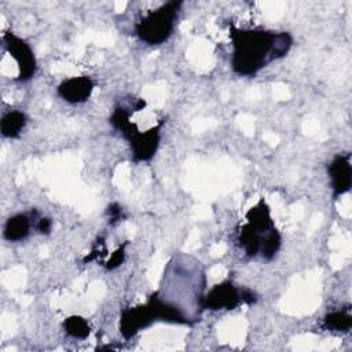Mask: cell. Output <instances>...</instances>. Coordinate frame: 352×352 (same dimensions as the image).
<instances>
[{"label": "cell", "instance_id": "cell-8", "mask_svg": "<svg viewBox=\"0 0 352 352\" xmlns=\"http://www.w3.org/2000/svg\"><path fill=\"white\" fill-rule=\"evenodd\" d=\"M154 322V316L148 304L125 308L120 318V333L125 340L135 337L140 330L146 329Z\"/></svg>", "mask_w": 352, "mask_h": 352}, {"label": "cell", "instance_id": "cell-3", "mask_svg": "<svg viewBox=\"0 0 352 352\" xmlns=\"http://www.w3.org/2000/svg\"><path fill=\"white\" fill-rule=\"evenodd\" d=\"M274 230L275 226L271 219L270 208L261 199L246 213V224L242 226L238 234L239 246L249 257H256L261 253L268 235Z\"/></svg>", "mask_w": 352, "mask_h": 352}, {"label": "cell", "instance_id": "cell-4", "mask_svg": "<svg viewBox=\"0 0 352 352\" xmlns=\"http://www.w3.org/2000/svg\"><path fill=\"white\" fill-rule=\"evenodd\" d=\"M243 289L236 287L231 280L214 285L205 296L199 298L201 309L231 311L243 302Z\"/></svg>", "mask_w": 352, "mask_h": 352}, {"label": "cell", "instance_id": "cell-7", "mask_svg": "<svg viewBox=\"0 0 352 352\" xmlns=\"http://www.w3.org/2000/svg\"><path fill=\"white\" fill-rule=\"evenodd\" d=\"M327 175L330 179V187H331L334 199L348 192L352 184L351 154L349 153L336 154L330 161V164L327 165Z\"/></svg>", "mask_w": 352, "mask_h": 352}, {"label": "cell", "instance_id": "cell-1", "mask_svg": "<svg viewBox=\"0 0 352 352\" xmlns=\"http://www.w3.org/2000/svg\"><path fill=\"white\" fill-rule=\"evenodd\" d=\"M232 41L231 69L238 76L253 77L268 63L286 56L293 45L287 32L261 28H230Z\"/></svg>", "mask_w": 352, "mask_h": 352}, {"label": "cell", "instance_id": "cell-15", "mask_svg": "<svg viewBox=\"0 0 352 352\" xmlns=\"http://www.w3.org/2000/svg\"><path fill=\"white\" fill-rule=\"evenodd\" d=\"M125 245L124 246H121L120 249H117L113 254H111V257L106 261V264H104V267L107 268V270H114V268H117V267H120L122 263H124V258H125Z\"/></svg>", "mask_w": 352, "mask_h": 352}, {"label": "cell", "instance_id": "cell-12", "mask_svg": "<svg viewBox=\"0 0 352 352\" xmlns=\"http://www.w3.org/2000/svg\"><path fill=\"white\" fill-rule=\"evenodd\" d=\"M323 329L333 333H348L352 327V316L349 311H333L323 318Z\"/></svg>", "mask_w": 352, "mask_h": 352}, {"label": "cell", "instance_id": "cell-6", "mask_svg": "<svg viewBox=\"0 0 352 352\" xmlns=\"http://www.w3.org/2000/svg\"><path fill=\"white\" fill-rule=\"evenodd\" d=\"M164 124V120L147 129L146 132H142L139 129H135L125 140H128L131 146V153H132V160L133 162H144L150 161L160 146L161 140V126Z\"/></svg>", "mask_w": 352, "mask_h": 352}, {"label": "cell", "instance_id": "cell-16", "mask_svg": "<svg viewBox=\"0 0 352 352\" xmlns=\"http://www.w3.org/2000/svg\"><path fill=\"white\" fill-rule=\"evenodd\" d=\"M36 230L43 234V235H48L52 230V220L50 217H44V216H38L36 219Z\"/></svg>", "mask_w": 352, "mask_h": 352}, {"label": "cell", "instance_id": "cell-11", "mask_svg": "<svg viewBox=\"0 0 352 352\" xmlns=\"http://www.w3.org/2000/svg\"><path fill=\"white\" fill-rule=\"evenodd\" d=\"M26 114L21 110H10L1 117L0 129L1 135L8 139L18 138L26 126Z\"/></svg>", "mask_w": 352, "mask_h": 352}, {"label": "cell", "instance_id": "cell-10", "mask_svg": "<svg viewBox=\"0 0 352 352\" xmlns=\"http://www.w3.org/2000/svg\"><path fill=\"white\" fill-rule=\"evenodd\" d=\"M30 228L32 217L26 213H16L7 219L3 230V236L10 242H21L29 236Z\"/></svg>", "mask_w": 352, "mask_h": 352}, {"label": "cell", "instance_id": "cell-14", "mask_svg": "<svg viewBox=\"0 0 352 352\" xmlns=\"http://www.w3.org/2000/svg\"><path fill=\"white\" fill-rule=\"evenodd\" d=\"M106 213H107V219H109V224H116L118 221H121L124 219V210L122 208L117 204V202H113L107 206L106 209Z\"/></svg>", "mask_w": 352, "mask_h": 352}, {"label": "cell", "instance_id": "cell-5", "mask_svg": "<svg viewBox=\"0 0 352 352\" xmlns=\"http://www.w3.org/2000/svg\"><path fill=\"white\" fill-rule=\"evenodd\" d=\"M3 43L18 66V81H29L37 70V62L30 45L12 32L3 34Z\"/></svg>", "mask_w": 352, "mask_h": 352}, {"label": "cell", "instance_id": "cell-13", "mask_svg": "<svg viewBox=\"0 0 352 352\" xmlns=\"http://www.w3.org/2000/svg\"><path fill=\"white\" fill-rule=\"evenodd\" d=\"M65 333L76 340H85L89 333H91V327L88 324V322L78 315H72L69 318H66L62 323Z\"/></svg>", "mask_w": 352, "mask_h": 352}, {"label": "cell", "instance_id": "cell-9", "mask_svg": "<svg viewBox=\"0 0 352 352\" xmlns=\"http://www.w3.org/2000/svg\"><path fill=\"white\" fill-rule=\"evenodd\" d=\"M95 84L91 77L88 76H76L63 80L56 87V94L65 102L72 104L84 103L92 95Z\"/></svg>", "mask_w": 352, "mask_h": 352}, {"label": "cell", "instance_id": "cell-2", "mask_svg": "<svg viewBox=\"0 0 352 352\" xmlns=\"http://www.w3.org/2000/svg\"><path fill=\"white\" fill-rule=\"evenodd\" d=\"M182 4V1L173 0L148 11L135 23V34L148 45L165 43L173 33Z\"/></svg>", "mask_w": 352, "mask_h": 352}]
</instances>
